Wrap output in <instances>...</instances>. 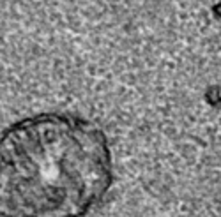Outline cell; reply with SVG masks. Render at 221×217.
<instances>
[{"label":"cell","instance_id":"6da1fadb","mask_svg":"<svg viewBox=\"0 0 221 217\" xmlns=\"http://www.w3.org/2000/svg\"><path fill=\"white\" fill-rule=\"evenodd\" d=\"M106 185L105 145L76 124L30 122L0 141V217H80Z\"/></svg>","mask_w":221,"mask_h":217}]
</instances>
